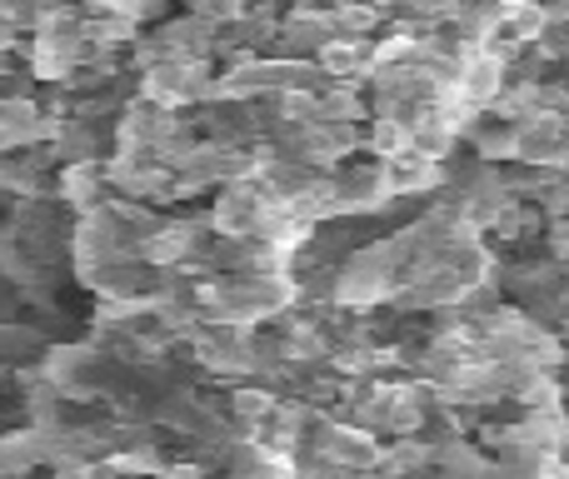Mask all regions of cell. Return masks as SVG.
Listing matches in <instances>:
<instances>
[{"label": "cell", "instance_id": "cell-1", "mask_svg": "<svg viewBox=\"0 0 569 479\" xmlns=\"http://www.w3.org/2000/svg\"><path fill=\"white\" fill-rule=\"evenodd\" d=\"M335 180V206H340V220H375L385 210H395L390 180H385V160H360L350 156L345 166L330 170Z\"/></svg>", "mask_w": 569, "mask_h": 479}, {"label": "cell", "instance_id": "cell-2", "mask_svg": "<svg viewBox=\"0 0 569 479\" xmlns=\"http://www.w3.org/2000/svg\"><path fill=\"white\" fill-rule=\"evenodd\" d=\"M310 445L315 455H325V460L335 465V470H365V465L380 460L385 440L370 430H360L355 420H345V415H315L310 425Z\"/></svg>", "mask_w": 569, "mask_h": 479}, {"label": "cell", "instance_id": "cell-3", "mask_svg": "<svg viewBox=\"0 0 569 479\" xmlns=\"http://www.w3.org/2000/svg\"><path fill=\"white\" fill-rule=\"evenodd\" d=\"M385 180H390L395 200H430L435 190L445 186V166L430 156H420L415 146H405L400 156L385 160Z\"/></svg>", "mask_w": 569, "mask_h": 479}, {"label": "cell", "instance_id": "cell-4", "mask_svg": "<svg viewBox=\"0 0 569 479\" xmlns=\"http://www.w3.org/2000/svg\"><path fill=\"white\" fill-rule=\"evenodd\" d=\"M505 66H510V60H505L500 50H475V56L460 60L455 90H460L475 110H490L495 100H500V90H505Z\"/></svg>", "mask_w": 569, "mask_h": 479}, {"label": "cell", "instance_id": "cell-5", "mask_svg": "<svg viewBox=\"0 0 569 479\" xmlns=\"http://www.w3.org/2000/svg\"><path fill=\"white\" fill-rule=\"evenodd\" d=\"M325 40H330L325 6L320 10H284L280 26H276V50H280L284 60H315Z\"/></svg>", "mask_w": 569, "mask_h": 479}, {"label": "cell", "instance_id": "cell-6", "mask_svg": "<svg viewBox=\"0 0 569 479\" xmlns=\"http://www.w3.org/2000/svg\"><path fill=\"white\" fill-rule=\"evenodd\" d=\"M440 260L450 265V275L460 285H485V280H500V260H505V255L495 250V245L485 240L480 230H470V236L455 240L450 250L440 255Z\"/></svg>", "mask_w": 569, "mask_h": 479}, {"label": "cell", "instance_id": "cell-7", "mask_svg": "<svg viewBox=\"0 0 569 479\" xmlns=\"http://www.w3.org/2000/svg\"><path fill=\"white\" fill-rule=\"evenodd\" d=\"M485 236H495L490 245L495 250H520V245H535V240H545V216H540V206L535 200H505L500 206V216L490 220V230Z\"/></svg>", "mask_w": 569, "mask_h": 479}, {"label": "cell", "instance_id": "cell-8", "mask_svg": "<svg viewBox=\"0 0 569 479\" xmlns=\"http://www.w3.org/2000/svg\"><path fill=\"white\" fill-rule=\"evenodd\" d=\"M280 405V390H270L266 380H236L226 395V415L236 420L240 435H260L266 430V420L276 415Z\"/></svg>", "mask_w": 569, "mask_h": 479}, {"label": "cell", "instance_id": "cell-9", "mask_svg": "<svg viewBox=\"0 0 569 479\" xmlns=\"http://www.w3.org/2000/svg\"><path fill=\"white\" fill-rule=\"evenodd\" d=\"M460 146L470 150L475 160H490V166H510V160H515V120L495 116V110H480V120L465 130Z\"/></svg>", "mask_w": 569, "mask_h": 479}, {"label": "cell", "instance_id": "cell-10", "mask_svg": "<svg viewBox=\"0 0 569 479\" xmlns=\"http://www.w3.org/2000/svg\"><path fill=\"white\" fill-rule=\"evenodd\" d=\"M60 200H66L70 210H96L106 206V166L100 160H70L66 170H60Z\"/></svg>", "mask_w": 569, "mask_h": 479}, {"label": "cell", "instance_id": "cell-11", "mask_svg": "<svg viewBox=\"0 0 569 479\" xmlns=\"http://www.w3.org/2000/svg\"><path fill=\"white\" fill-rule=\"evenodd\" d=\"M40 465H46V435H40L36 425L0 435V475L6 479H26V475H36Z\"/></svg>", "mask_w": 569, "mask_h": 479}, {"label": "cell", "instance_id": "cell-12", "mask_svg": "<svg viewBox=\"0 0 569 479\" xmlns=\"http://www.w3.org/2000/svg\"><path fill=\"white\" fill-rule=\"evenodd\" d=\"M510 405L515 410H555V405H569V385H565V375L560 370H535L530 380L520 385V390L510 395Z\"/></svg>", "mask_w": 569, "mask_h": 479}, {"label": "cell", "instance_id": "cell-13", "mask_svg": "<svg viewBox=\"0 0 569 479\" xmlns=\"http://www.w3.org/2000/svg\"><path fill=\"white\" fill-rule=\"evenodd\" d=\"M405 146H410V126L395 120V116H375L370 130H365V156H375V160L400 156Z\"/></svg>", "mask_w": 569, "mask_h": 479}, {"label": "cell", "instance_id": "cell-14", "mask_svg": "<svg viewBox=\"0 0 569 479\" xmlns=\"http://www.w3.org/2000/svg\"><path fill=\"white\" fill-rule=\"evenodd\" d=\"M320 120H365V96L355 86H325Z\"/></svg>", "mask_w": 569, "mask_h": 479}, {"label": "cell", "instance_id": "cell-15", "mask_svg": "<svg viewBox=\"0 0 569 479\" xmlns=\"http://www.w3.org/2000/svg\"><path fill=\"white\" fill-rule=\"evenodd\" d=\"M196 16H206V20H216V26H230V20H240L246 16V0H186Z\"/></svg>", "mask_w": 569, "mask_h": 479}]
</instances>
